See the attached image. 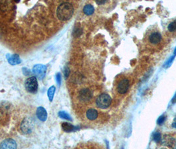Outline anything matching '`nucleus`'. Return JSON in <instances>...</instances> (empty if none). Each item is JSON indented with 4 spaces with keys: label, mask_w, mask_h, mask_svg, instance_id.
I'll list each match as a JSON object with an SVG mask.
<instances>
[{
    "label": "nucleus",
    "mask_w": 176,
    "mask_h": 149,
    "mask_svg": "<svg viewBox=\"0 0 176 149\" xmlns=\"http://www.w3.org/2000/svg\"><path fill=\"white\" fill-rule=\"evenodd\" d=\"M33 73L37 76V78L39 79H43L46 72V66L43 65H35L33 68Z\"/></svg>",
    "instance_id": "6e6552de"
},
{
    "label": "nucleus",
    "mask_w": 176,
    "mask_h": 149,
    "mask_svg": "<svg viewBox=\"0 0 176 149\" xmlns=\"http://www.w3.org/2000/svg\"><path fill=\"white\" fill-rule=\"evenodd\" d=\"M7 60L10 65H19V64L21 62L19 56L17 55H13L9 56V57H7Z\"/></svg>",
    "instance_id": "ddd939ff"
},
{
    "label": "nucleus",
    "mask_w": 176,
    "mask_h": 149,
    "mask_svg": "<svg viewBox=\"0 0 176 149\" xmlns=\"http://www.w3.org/2000/svg\"><path fill=\"white\" fill-rule=\"evenodd\" d=\"M81 33V31L79 29V28H77V29H75L74 31V35L76 36H80V34Z\"/></svg>",
    "instance_id": "4be33fe9"
},
{
    "label": "nucleus",
    "mask_w": 176,
    "mask_h": 149,
    "mask_svg": "<svg viewBox=\"0 0 176 149\" xmlns=\"http://www.w3.org/2000/svg\"><path fill=\"white\" fill-rule=\"evenodd\" d=\"M34 128V122L30 118L25 119L21 124V130L24 134H29Z\"/></svg>",
    "instance_id": "423d86ee"
},
{
    "label": "nucleus",
    "mask_w": 176,
    "mask_h": 149,
    "mask_svg": "<svg viewBox=\"0 0 176 149\" xmlns=\"http://www.w3.org/2000/svg\"><path fill=\"white\" fill-rule=\"evenodd\" d=\"M58 116L62 119H64L66 120H68V121H72V119L70 117V115L68 113H66V111H59Z\"/></svg>",
    "instance_id": "dca6fc26"
},
{
    "label": "nucleus",
    "mask_w": 176,
    "mask_h": 149,
    "mask_svg": "<svg viewBox=\"0 0 176 149\" xmlns=\"http://www.w3.org/2000/svg\"><path fill=\"white\" fill-rule=\"evenodd\" d=\"M74 9L73 5L70 3H62L56 10V15L62 21L70 19L74 15Z\"/></svg>",
    "instance_id": "f257e3e1"
},
{
    "label": "nucleus",
    "mask_w": 176,
    "mask_h": 149,
    "mask_svg": "<svg viewBox=\"0 0 176 149\" xmlns=\"http://www.w3.org/2000/svg\"><path fill=\"white\" fill-rule=\"evenodd\" d=\"M17 144L13 139H5L0 145V148H16Z\"/></svg>",
    "instance_id": "1a4fd4ad"
},
{
    "label": "nucleus",
    "mask_w": 176,
    "mask_h": 149,
    "mask_svg": "<svg viewBox=\"0 0 176 149\" xmlns=\"http://www.w3.org/2000/svg\"><path fill=\"white\" fill-rule=\"evenodd\" d=\"M111 103L112 99L109 95L107 94H102L100 95L95 101L97 107L102 109H105L109 108Z\"/></svg>",
    "instance_id": "7ed1b4c3"
},
{
    "label": "nucleus",
    "mask_w": 176,
    "mask_h": 149,
    "mask_svg": "<svg viewBox=\"0 0 176 149\" xmlns=\"http://www.w3.org/2000/svg\"><path fill=\"white\" fill-rule=\"evenodd\" d=\"M165 120V115L160 116V118H158V121H157V123L158 125H162L164 123Z\"/></svg>",
    "instance_id": "aec40b11"
},
{
    "label": "nucleus",
    "mask_w": 176,
    "mask_h": 149,
    "mask_svg": "<svg viewBox=\"0 0 176 149\" xmlns=\"http://www.w3.org/2000/svg\"><path fill=\"white\" fill-rule=\"evenodd\" d=\"M55 91H56V88L54 86H51L49 89H48V92H47V95H48V98L50 100V102H53V98H54V95L55 94Z\"/></svg>",
    "instance_id": "2eb2a0df"
},
{
    "label": "nucleus",
    "mask_w": 176,
    "mask_h": 149,
    "mask_svg": "<svg viewBox=\"0 0 176 149\" xmlns=\"http://www.w3.org/2000/svg\"><path fill=\"white\" fill-rule=\"evenodd\" d=\"M153 139L154 141L156 142H159L161 140V134L159 132H156L153 135Z\"/></svg>",
    "instance_id": "a211bd4d"
},
{
    "label": "nucleus",
    "mask_w": 176,
    "mask_h": 149,
    "mask_svg": "<svg viewBox=\"0 0 176 149\" xmlns=\"http://www.w3.org/2000/svg\"><path fill=\"white\" fill-rule=\"evenodd\" d=\"M175 101H176V98H175Z\"/></svg>",
    "instance_id": "a878e982"
},
{
    "label": "nucleus",
    "mask_w": 176,
    "mask_h": 149,
    "mask_svg": "<svg viewBox=\"0 0 176 149\" xmlns=\"http://www.w3.org/2000/svg\"><path fill=\"white\" fill-rule=\"evenodd\" d=\"M61 82H62V76H61V74L58 73V74H57V75H56V82L57 84H58V86H60Z\"/></svg>",
    "instance_id": "412c9836"
},
{
    "label": "nucleus",
    "mask_w": 176,
    "mask_h": 149,
    "mask_svg": "<svg viewBox=\"0 0 176 149\" xmlns=\"http://www.w3.org/2000/svg\"><path fill=\"white\" fill-rule=\"evenodd\" d=\"M94 7L91 5H86L83 9V12L87 15H91L94 12Z\"/></svg>",
    "instance_id": "4468645a"
},
{
    "label": "nucleus",
    "mask_w": 176,
    "mask_h": 149,
    "mask_svg": "<svg viewBox=\"0 0 176 149\" xmlns=\"http://www.w3.org/2000/svg\"><path fill=\"white\" fill-rule=\"evenodd\" d=\"M107 0H95V2L97 5H103V4H105L106 2H107Z\"/></svg>",
    "instance_id": "b1692460"
},
{
    "label": "nucleus",
    "mask_w": 176,
    "mask_h": 149,
    "mask_svg": "<svg viewBox=\"0 0 176 149\" xmlns=\"http://www.w3.org/2000/svg\"><path fill=\"white\" fill-rule=\"evenodd\" d=\"M37 117L38 118V119L43 121L44 122L48 118V114H47V111H46V109L43 108V107H39L37 109Z\"/></svg>",
    "instance_id": "9d476101"
},
{
    "label": "nucleus",
    "mask_w": 176,
    "mask_h": 149,
    "mask_svg": "<svg viewBox=\"0 0 176 149\" xmlns=\"http://www.w3.org/2000/svg\"><path fill=\"white\" fill-rule=\"evenodd\" d=\"M162 36L160 32L156 29H152L146 33V41L152 46H156L162 42Z\"/></svg>",
    "instance_id": "f03ea898"
},
{
    "label": "nucleus",
    "mask_w": 176,
    "mask_h": 149,
    "mask_svg": "<svg viewBox=\"0 0 176 149\" xmlns=\"http://www.w3.org/2000/svg\"><path fill=\"white\" fill-rule=\"evenodd\" d=\"M87 118L90 121L95 120L98 117L97 111L95 109H90L87 111L86 112Z\"/></svg>",
    "instance_id": "f8f14e48"
},
{
    "label": "nucleus",
    "mask_w": 176,
    "mask_h": 149,
    "mask_svg": "<svg viewBox=\"0 0 176 149\" xmlns=\"http://www.w3.org/2000/svg\"><path fill=\"white\" fill-rule=\"evenodd\" d=\"M168 30L170 33H175V32H176V19L173 22L169 23L168 26Z\"/></svg>",
    "instance_id": "f3484780"
},
{
    "label": "nucleus",
    "mask_w": 176,
    "mask_h": 149,
    "mask_svg": "<svg viewBox=\"0 0 176 149\" xmlns=\"http://www.w3.org/2000/svg\"><path fill=\"white\" fill-rule=\"evenodd\" d=\"M62 128H63L64 131L66 132H75L79 129L78 127H76L70 124V123H67V122H64V123H63V124H62Z\"/></svg>",
    "instance_id": "9b49d317"
},
{
    "label": "nucleus",
    "mask_w": 176,
    "mask_h": 149,
    "mask_svg": "<svg viewBox=\"0 0 176 149\" xmlns=\"http://www.w3.org/2000/svg\"><path fill=\"white\" fill-rule=\"evenodd\" d=\"M25 87L28 92L35 94L38 89V82L37 78L33 76L27 78L25 82Z\"/></svg>",
    "instance_id": "20e7f679"
},
{
    "label": "nucleus",
    "mask_w": 176,
    "mask_h": 149,
    "mask_svg": "<svg viewBox=\"0 0 176 149\" xmlns=\"http://www.w3.org/2000/svg\"><path fill=\"white\" fill-rule=\"evenodd\" d=\"M130 86V82L127 78H123L118 81L116 85V90L118 94H126Z\"/></svg>",
    "instance_id": "39448f33"
},
{
    "label": "nucleus",
    "mask_w": 176,
    "mask_h": 149,
    "mask_svg": "<svg viewBox=\"0 0 176 149\" xmlns=\"http://www.w3.org/2000/svg\"><path fill=\"white\" fill-rule=\"evenodd\" d=\"M7 0H0V9H3L8 6Z\"/></svg>",
    "instance_id": "6ab92c4d"
},
{
    "label": "nucleus",
    "mask_w": 176,
    "mask_h": 149,
    "mask_svg": "<svg viewBox=\"0 0 176 149\" xmlns=\"http://www.w3.org/2000/svg\"><path fill=\"white\" fill-rule=\"evenodd\" d=\"M69 73H70L69 68L66 67V68H64V76H65V78H66L69 76Z\"/></svg>",
    "instance_id": "5701e85b"
},
{
    "label": "nucleus",
    "mask_w": 176,
    "mask_h": 149,
    "mask_svg": "<svg viewBox=\"0 0 176 149\" xmlns=\"http://www.w3.org/2000/svg\"><path fill=\"white\" fill-rule=\"evenodd\" d=\"M93 96L92 92L90 89L84 88L81 89L79 92L78 98L81 102H88L91 99Z\"/></svg>",
    "instance_id": "0eeeda50"
},
{
    "label": "nucleus",
    "mask_w": 176,
    "mask_h": 149,
    "mask_svg": "<svg viewBox=\"0 0 176 149\" xmlns=\"http://www.w3.org/2000/svg\"><path fill=\"white\" fill-rule=\"evenodd\" d=\"M172 127H174V128H176V118L174 120V122L172 123Z\"/></svg>",
    "instance_id": "393cba45"
}]
</instances>
